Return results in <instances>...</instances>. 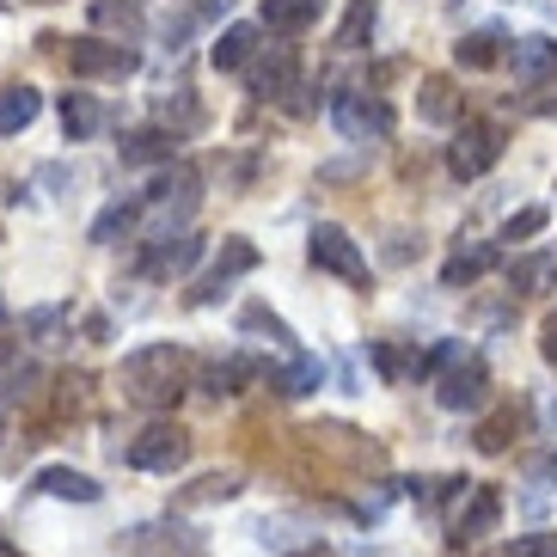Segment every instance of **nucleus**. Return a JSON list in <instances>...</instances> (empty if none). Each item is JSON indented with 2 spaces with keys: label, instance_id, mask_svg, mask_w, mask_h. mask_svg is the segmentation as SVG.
Instances as JSON below:
<instances>
[{
  "label": "nucleus",
  "instance_id": "nucleus-12",
  "mask_svg": "<svg viewBox=\"0 0 557 557\" xmlns=\"http://www.w3.org/2000/svg\"><path fill=\"white\" fill-rule=\"evenodd\" d=\"M92 32H116V44H135L148 32V13L135 0H92Z\"/></svg>",
  "mask_w": 557,
  "mask_h": 557
},
{
  "label": "nucleus",
  "instance_id": "nucleus-30",
  "mask_svg": "<svg viewBox=\"0 0 557 557\" xmlns=\"http://www.w3.org/2000/svg\"><path fill=\"white\" fill-rule=\"evenodd\" d=\"M246 374H251L246 361H214L209 368V393H239V380Z\"/></svg>",
  "mask_w": 557,
  "mask_h": 557
},
{
  "label": "nucleus",
  "instance_id": "nucleus-34",
  "mask_svg": "<svg viewBox=\"0 0 557 557\" xmlns=\"http://www.w3.org/2000/svg\"><path fill=\"white\" fill-rule=\"evenodd\" d=\"M374 368H380V374H386V380H405V374H410V361L398 356L393 344H380V349H374Z\"/></svg>",
  "mask_w": 557,
  "mask_h": 557
},
{
  "label": "nucleus",
  "instance_id": "nucleus-37",
  "mask_svg": "<svg viewBox=\"0 0 557 557\" xmlns=\"http://www.w3.org/2000/svg\"><path fill=\"white\" fill-rule=\"evenodd\" d=\"M0 557H7V545H0Z\"/></svg>",
  "mask_w": 557,
  "mask_h": 557
},
{
  "label": "nucleus",
  "instance_id": "nucleus-36",
  "mask_svg": "<svg viewBox=\"0 0 557 557\" xmlns=\"http://www.w3.org/2000/svg\"><path fill=\"white\" fill-rule=\"evenodd\" d=\"M13 356H18V349L7 344V337H0V368H7V361H13Z\"/></svg>",
  "mask_w": 557,
  "mask_h": 557
},
{
  "label": "nucleus",
  "instance_id": "nucleus-33",
  "mask_svg": "<svg viewBox=\"0 0 557 557\" xmlns=\"http://www.w3.org/2000/svg\"><path fill=\"white\" fill-rule=\"evenodd\" d=\"M239 491V478L233 472H214V478H202L197 491H190V503H214V496H233Z\"/></svg>",
  "mask_w": 557,
  "mask_h": 557
},
{
  "label": "nucleus",
  "instance_id": "nucleus-35",
  "mask_svg": "<svg viewBox=\"0 0 557 557\" xmlns=\"http://www.w3.org/2000/svg\"><path fill=\"white\" fill-rule=\"evenodd\" d=\"M540 349H545V361L557 368V312H545V325H540Z\"/></svg>",
  "mask_w": 557,
  "mask_h": 557
},
{
  "label": "nucleus",
  "instance_id": "nucleus-14",
  "mask_svg": "<svg viewBox=\"0 0 557 557\" xmlns=\"http://www.w3.org/2000/svg\"><path fill=\"white\" fill-rule=\"evenodd\" d=\"M178 153V135L172 129H135L123 135V165H172Z\"/></svg>",
  "mask_w": 557,
  "mask_h": 557
},
{
  "label": "nucleus",
  "instance_id": "nucleus-1",
  "mask_svg": "<svg viewBox=\"0 0 557 557\" xmlns=\"http://www.w3.org/2000/svg\"><path fill=\"white\" fill-rule=\"evenodd\" d=\"M190 386V356L178 344H148L123 361V398L141 410H172Z\"/></svg>",
  "mask_w": 557,
  "mask_h": 557
},
{
  "label": "nucleus",
  "instance_id": "nucleus-2",
  "mask_svg": "<svg viewBox=\"0 0 557 557\" xmlns=\"http://www.w3.org/2000/svg\"><path fill=\"white\" fill-rule=\"evenodd\" d=\"M508 135L503 123H491V116H472L466 129L454 135V148H447V165H454V178H484L496 160H503Z\"/></svg>",
  "mask_w": 557,
  "mask_h": 557
},
{
  "label": "nucleus",
  "instance_id": "nucleus-9",
  "mask_svg": "<svg viewBox=\"0 0 557 557\" xmlns=\"http://www.w3.org/2000/svg\"><path fill=\"white\" fill-rule=\"evenodd\" d=\"M508 62H515V81H527V86H552L557 81V44L552 37H515Z\"/></svg>",
  "mask_w": 557,
  "mask_h": 557
},
{
  "label": "nucleus",
  "instance_id": "nucleus-18",
  "mask_svg": "<svg viewBox=\"0 0 557 557\" xmlns=\"http://www.w3.org/2000/svg\"><path fill=\"white\" fill-rule=\"evenodd\" d=\"M37 111H44V99H37L32 86H0V135H18L32 129Z\"/></svg>",
  "mask_w": 557,
  "mask_h": 557
},
{
  "label": "nucleus",
  "instance_id": "nucleus-26",
  "mask_svg": "<svg viewBox=\"0 0 557 557\" xmlns=\"http://www.w3.org/2000/svg\"><path fill=\"white\" fill-rule=\"evenodd\" d=\"M37 380H44V368H37V361H7V368H0V398H32L37 393Z\"/></svg>",
  "mask_w": 557,
  "mask_h": 557
},
{
  "label": "nucleus",
  "instance_id": "nucleus-17",
  "mask_svg": "<svg viewBox=\"0 0 557 557\" xmlns=\"http://www.w3.org/2000/svg\"><path fill=\"white\" fill-rule=\"evenodd\" d=\"M263 44H258V25H227V32H221V44H214V67H221V74H233V67H246L251 55H258Z\"/></svg>",
  "mask_w": 557,
  "mask_h": 557
},
{
  "label": "nucleus",
  "instance_id": "nucleus-19",
  "mask_svg": "<svg viewBox=\"0 0 557 557\" xmlns=\"http://www.w3.org/2000/svg\"><path fill=\"white\" fill-rule=\"evenodd\" d=\"M99 123H104V111H99V99H92V92H67V99H62V129H67V141L99 135Z\"/></svg>",
  "mask_w": 557,
  "mask_h": 557
},
{
  "label": "nucleus",
  "instance_id": "nucleus-20",
  "mask_svg": "<svg viewBox=\"0 0 557 557\" xmlns=\"http://www.w3.org/2000/svg\"><path fill=\"white\" fill-rule=\"evenodd\" d=\"M552 276H557L552 258H515V263H508V288H515V295H545Z\"/></svg>",
  "mask_w": 557,
  "mask_h": 557
},
{
  "label": "nucleus",
  "instance_id": "nucleus-11",
  "mask_svg": "<svg viewBox=\"0 0 557 557\" xmlns=\"http://www.w3.org/2000/svg\"><path fill=\"white\" fill-rule=\"evenodd\" d=\"M246 74H251V92H258V99H276V92H288V86H295V50L251 55Z\"/></svg>",
  "mask_w": 557,
  "mask_h": 557
},
{
  "label": "nucleus",
  "instance_id": "nucleus-32",
  "mask_svg": "<svg viewBox=\"0 0 557 557\" xmlns=\"http://www.w3.org/2000/svg\"><path fill=\"white\" fill-rule=\"evenodd\" d=\"M545 221H552L545 209H521V214L503 227V239H533V233H545Z\"/></svg>",
  "mask_w": 557,
  "mask_h": 557
},
{
  "label": "nucleus",
  "instance_id": "nucleus-5",
  "mask_svg": "<svg viewBox=\"0 0 557 557\" xmlns=\"http://www.w3.org/2000/svg\"><path fill=\"white\" fill-rule=\"evenodd\" d=\"M307 251H312V263L319 270H331V276H344V282H368V258H361V246L349 239L337 221H319L312 227V239H307Z\"/></svg>",
  "mask_w": 557,
  "mask_h": 557
},
{
  "label": "nucleus",
  "instance_id": "nucleus-23",
  "mask_svg": "<svg viewBox=\"0 0 557 557\" xmlns=\"http://www.w3.org/2000/svg\"><path fill=\"white\" fill-rule=\"evenodd\" d=\"M491 263H496V246H472V251H459V258H447L442 282H447V288H466V282H478Z\"/></svg>",
  "mask_w": 557,
  "mask_h": 557
},
{
  "label": "nucleus",
  "instance_id": "nucleus-31",
  "mask_svg": "<svg viewBox=\"0 0 557 557\" xmlns=\"http://www.w3.org/2000/svg\"><path fill=\"white\" fill-rule=\"evenodd\" d=\"M508 557H557V533H521L508 545Z\"/></svg>",
  "mask_w": 557,
  "mask_h": 557
},
{
  "label": "nucleus",
  "instance_id": "nucleus-4",
  "mask_svg": "<svg viewBox=\"0 0 557 557\" xmlns=\"http://www.w3.org/2000/svg\"><path fill=\"white\" fill-rule=\"evenodd\" d=\"M184 459H190V429H178V423H148L129 442L135 472H178Z\"/></svg>",
  "mask_w": 557,
  "mask_h": 557
},
{
  "label": "nucleus",
  "instance_id": "nucleus-8",
  "mask_svg": "<svg viewBox=\"0 0 557 557\" xmlns=\"http://www.w3.org/2000/svg\"><path fill=\"white\" fill-rule=\"evenodd\" d=\"M197 251H202V239L197 233H153V246H148V258H141V276H153V282H165V276H178V270H190L197 263Z\"/></svg>",
  "mask_w": 557,
  "mask_h": 557
},
{
  "label": "nucleus",
  "instance_id": "nucleus-27",
  "mask_svg": "<svg viewBox=\"0 0 557 557\" xmlns=\"http://www.w3.org/2000/svg\"><path fill=\"white\" fill-rule=\"evenodd\" d=\"M374 32V0H356L349 7V18L337 25V50H361V37Z\"/></svg>",
  "mask_w": 557,
  "mask_h": 557
},
{
  "label": "nucleus",
  "instance_id": "nucleus-15",
  "mask_svg": "<svg viewBox=\"0 0 557 557\" xmlns=\"http://www.w3.org/2000/svg\"><path fill=\"white\" fill-rule=\"evenodd\" d=\"M319 7H325V0H263L258 18H263V32L295 37V32H307L312 18H319Z\"/></svg>",
  "mask_w": 557,
  "mask_h": 557
},
{
  "label": "nucleus",
  "instance_id": "nucleus-6",
  "mask_svg": "<svg viewBox=\"0 0 557 557\" xmlns=\"http://www.w3.org/2000/svg\"><path fill=\"white\" fill-rule=\"evenodd\" d=\"M67 67L81 74V81H129L141 55L129 44H99V37H86V44H67Z\"/></svg>",
  "mask_w": 557,
  "mask_h": 557
},
{
  "label": "nucleus",
  "instance_id": "nucleus-24",
  "mask_svg": "<svg viewBox=\"0 0 557 557\" xmlns=\"http://www.w3.org/2000/svg\"><path fill=\"white\" fill-rule=\"evenodd\" d=\"M135 221H141V197H135V202H111V209L92 221V239H99V246H116V233H135Z\"/></svg>",
  "mask_w": 557,
  "mask_h": 557
},
{
  "label": "nucleus",
  "instance_id": "nucleus-29",
  "mask_svg": "<svg viewBox=\"0 0 557 557\" xmlns=\"http://www.w3.org/2000/svg\"><path fill=\"white\" fill-rule=\"evenodd\" d=\"M508 435H515V410H496V417H484V429H478V447H484V454H503Z\"/></svg>",
  "mask_w": 557,
  "mask_h": 557
},
{
  "label": "nucleus",
  "instance_id": "nucleus-28",
  "mask_svg": "<svg viewBox=\"0 0 557 557\" xmlns=\"http://www.w3.org/2000/svg\"><path fill=\"white\" fill-rule=\"evenodd\" d=\"M239 325H246V331H263L270 344H295V331L282 325V319H276L270 307H246V312H239Z\"/></svg>",
  "mask_w": 557,
  "mask_h": 557
},
{
  "label": "nucleus",
  "instance_id": "nucleus-10",
  "mask_svg": "<svg viewBox=\"0 0 557 557\" xmlns=\"http://www.w3.org/2000/svg\"><path fill=\"white\" fill-rule=\"evenodd\" d=\"M246 270H258V246H251V239H221V258L209 263V276H202L197 300H214L233 276H246Z\"/></svg>",
  "mask_w": 557,
  "mask_h": 557
},
{
  "label": "nucleus",
  "instance_id": "nucleus-21",
  "mask_svg": "<svg viewBox=\"0 0 557 557\" xmlns=\"http://www.w3.org/2000/svg\"><path fill=\"white\" fill-rule=\"evenodd\" d=\"M270 386H276L282 398H307V393H319V386H325V368H319L312 356H300L295 368H282V374L270 380Z\"/></svg>",
  "mask_w": 557,
  "mask_h": 557
},
{
  "label": "nucleus",
  "instance_id": "nucleus-16",
  "mask_svg": "<svg viewBox=\"0 0 557 557\" xmlns=\"http://www.w3.org/2000/svg\"><path fill=\"white\" fill-rule=\"evenodd\" d=\"M37 491L62 496V503H99V484L86 472H74V466H44V472H37Z\"/></svg>",
  "mask_w": 557,
  "mask_h": 557
},
{
  "label": "nucleus",
  "instance_id": "nucleus-22",
  "mask_svg": "<svg viewBox=\"0 0 557 557\" xmlns=\"http://www.w3.org/2000/svg\"><path fill=\"white\" fill-rule=\"evenodd\" d=\"M417 111H423L429 123H454V111H459L454 81H447V74H429V81H423V99H417Z\"/></svg>",
  "mask_w": 557,
  "mask_h": 557
},
{
  "label": "nucleus",
  "instance_id": "nucleus-3",
  "mask_svg": "<svg viewBox=\"0 0 557 557\" xmlns=\"http://www.w3.org/2000/svg\"><path fill=\"white\" fill-rule=\"evenodd\" d=\"M331 123L344 129V141H386L393 135V104L380 92H337Z\"/></svg>",
  "mask_w": 557,
  "mask_h": 557
},
{
  "label": "nucleus",
  "instance_id": "nucleus-25",
  "mask_svg": "<svg viewBox=\"0 0 557 557\" xmlns=\"http://www.w3.org/2000/svg\"><path fill=\"white\" fill-rule=\"evenodd\" d=\"M454 55H459V67H496V62H503V37H496V32H472V37H459V44H454Z\"/></svg>",
  "mask_w": 557,
  "mask_h": 557
},
{
  "label": "nucleus",
  "instance_id": "nucleus-13",
  "mask_svg": "<svg viewBox=\"0 0 557 557\" xmlns=\"http://www.w3.org/2000/svg\"><path fill=\"white\" fill-rule=\"evenodd\" d=\"M496 521H503V496H496L491 484H478V491H472V503L459 508L454 540H484V533H491Z\"/></svg>",
  "mask_w": 557,
  "mask_h": 557
},
{
  "label": "nucleus",
  "instance_id": "nucleus-7",
  "mask_svg": "<svg viewBox=\"0 0 557 557\" xmlns=\"http://www.w3.org/2000/svg\"><path fill=\"white\" fill-rule=\"evenodd\" d=\"M484 393H491V374H484V361H478V356L447 361L442 386H435V398H442L447 410H478V405H484Z\"/></svg>",
  "mask_w": 557,
  "mask_h": 557
}]
</instances>
